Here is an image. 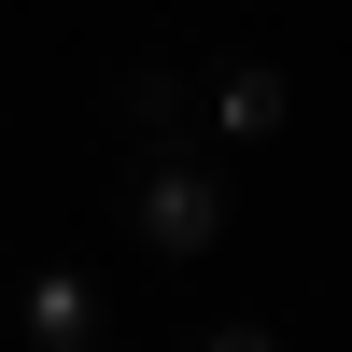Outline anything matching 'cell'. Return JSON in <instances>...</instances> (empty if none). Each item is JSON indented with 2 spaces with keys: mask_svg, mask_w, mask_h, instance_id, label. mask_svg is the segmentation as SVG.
<instances>
[{
  "mask_svg": "<svg viewBox=\"0 0 352 352\" xmlns=\"http://www.w3.org/2000/svg\"><path fill=\"white\" fill-rule=\"evenodd\" d=\"M197 352H282V338H268V324H212Z\"/></svg>",
  "mask_w": 352,
  "mask_h": 352,
  "instance_id": "5",
  "label": "cell"
},
{
  "mask_svg": "<svg viewBox=\"0 0 352 352\" xmlns=\"http://www.w3.org/2000/svg\"><path fill=\"white\" fill-rule=\"evenodd\" d=\"M197 113H212V141L240 155V141H282V113H296V85H282L268 56H226V71L197 85Z\"/></svg>",
  "mask_w": 352,
  "mask_h": 352,
  "instance_id": "3",
  "label": "cell"
},
{
  "mask_svg": "<svg viewBox=\"0 0 352 352\" xmlns=\"http://www.w3.org/2000/svg\"><path fill=\"white\" fill-rule=\"evenodd\" d=\"M113 113H127L141 141H212V127H197V85L169 71V56H141V71H113Z\"/></svg>",
  "mask_w": 352,
  "mask_h": 352,
  "instance_id": "4",
  "label": "cell"
},
{
  "mask_svg": "<svg viewBox=\"0 0 352 352\" xmlns=\"http://www.w3.org/2000/svg\"><path fill=\"white\" fill-rule=\"evenodd\" d=\"M14 338H28V352H99V338H113V296H99L85 268H28Z\"/></svg>",
  "mask_w": 352,
  "mask_h": 352,
  "instance_id": "2",
  "label": "cell"
},
{
  "mask_svg": "<svg viewBox=\"0 0 352 352\" xmlns=\"http://www.w3.org/2000/svg\"><path fill=\"white\" fill-rule=\"evenodd\" d=\"M127 226L169 254V268H197V254L240 226V197H226V141H141V155H127Z\"/></svg>",
  "mask_w": 352,
  "mask_h": 352,
  "instance_id": "1",
  "label": "cell"
}]
</instances>
